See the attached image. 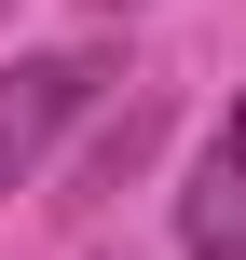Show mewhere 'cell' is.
I'll return each mask as SVG.
<instances>
[{"label":"cell","mask_w":246,"mask_h":260,"mask_svg":"<svg viewBox=\"0 0 246 260\" xmlns=\"http://www.w3.org/2000/svg\"><path fill=\"white\" fill-rule=\"evenodd\" d=\"M96 96H110V55H96V41H68V55H14V69H0V192H14Z\"/></svg>","instance_id":"cell-1"},{"label":"cell","mask_w":246,"mask_h":260,"mask_svg":"<svg viewBox=\"0 0 246 260\" xmlns=\"http://www.w3.org/2000/svg\"><path fill=\"white\" fill-rule=\"evenodd\" d=\"M178 260H246V82L205 137V165H192V192H178Z\"/></svg>","instance_id":"cell-2"},{"label":"cell","mask_w":246,"mask_h":260,"mask_svg":"<svg viewBox=\"0 0 246 260\" xmlns=\"http://www.w3.org/2000/svg\"><path fill=\"white\" fill-rule=\"evenodd\" d=\"M137 151H151V110H123V123L96 137V192H123V178H137Z\"/></svg>","instance_id":"cell-3"},{"label":"cell","mask_w":246,"mask_h":260,"mask_svg":"<svg viewBox=\"0 0 246 260\" xmlns=\"http://www.w3.org/2000/svg\"><path fill=\"white\" fill-rule=\"evenodd\" d=\"M96 14H137V0H96Z\"/></svg>","instance_id":"cell-4"},{"label":"cell","mask_w":246,"mask_h":260,"mask_svg":"<svg viewBox=\"0 0 246 260\" xmlns=\"http://www.w3.org/2000/svg\"><path fill=\"white\" fill-rule=\"evenodd\" d=\"M0 14H14V0H0Z\"/></svg>","instance_id":"cell-5"}]
</instances>
